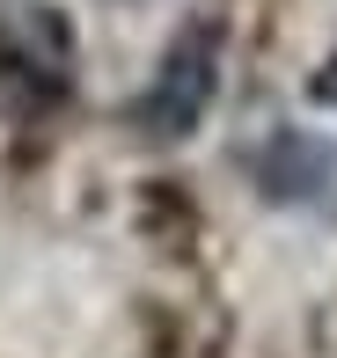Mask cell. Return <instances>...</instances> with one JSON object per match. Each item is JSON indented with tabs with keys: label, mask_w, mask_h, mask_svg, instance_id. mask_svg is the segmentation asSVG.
<instances>
[{
	"label": "cell",
	"mask_w": 337,
	"mask_h": 358,
	"mask_svg": "<svg viewBox=\"0 0 337 358\" xmlns=\"http://www.w3.org/2000/svg\"><path fill=\"white\" fill-rule=\"evenodd\" d=\"M205 103H213V29H184V37L169 44L154 88L132 103V124L154 132V139H184L191 124L205 117Z\"/></svg>",
	"instance_id": "1"
},
{
	"label": "cell",
	"mask_w": 337,
	"mask_h": 358,
	"mask_svg": "<svg viewBox=\"0 0 337 358\" xmlns=\"http://www.w3.org/2000/svg\"><path fill=\"white\" fill-rule=\"evenodd\" d=\"M249 176L264 183V198H315V190L337 183V154L323 139L294 132V124H279L264 146L249 154Z\"/></svg>",
	"instance_id": "2"
},
{
	"label": "cell",
	"mask_w": 337,
	"mask_h": 358,
	"mask_svg": "<svg viewBox=\"0 0 337 358\" xmlns=\"http://www.w3.org/2000/svg\"><path fill=\"white\" fill-rule=\"evenodd\" d=\"M315 103H330V110H337V59H330L323 73H315Z\"/></svg>",
	"instance_id": "3"
}]
</instances>
